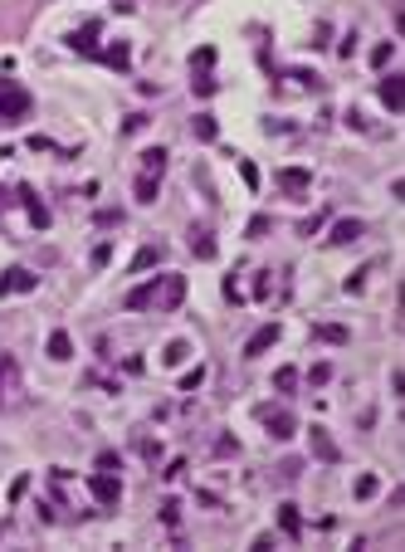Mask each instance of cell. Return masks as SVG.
Segmentation results:
<instances>
[{"instance_id":"35","label":"cell","mask_w":405,"mask_h":552,"mask_svg":"<svg viewBox=\"0 0 405 552\" xmlns=\"http://www.w3.org/2000/svg\"><path fill=\"white\" fill-rule=\"evenodd\" d=\"M93 220H98V225H103V230H107V225H123V210H98Z\"/></svg>"},{"instance_id":"12","label":"cell","mask_w":405,"mask_h":552,"mask_svg":"<svg viewBox=\"0 0 405 552\" xmlns=\"http://www.w3.org/2000/svg\"><path fill=\"white\" fill-rule=\"evenodd\" d=\"M98 30H103V25H98V20H88L83 30H74V34H69V49H79V54H98Z\"/></svg>"},{"instance_id":"36","label":"cell","mask_w":405,"mask_h":552,"mask_svg":"<svg viewBox=\"0 0 405 552\" xmlns=\"http://www.w3.org/2000/svg\"><path fill=\"white\" fill-rule=\"evenodd\" d=\"M137 450H142V455H147V460H152V464H156V460H161V445H156V440H137Z\"/></svg>"},{"instance_id":"21","label":"cell","mask_w":405,"mask_h":552,"mask_svg":"<svg viewBox=\"0 0 405 552\" xmlns=\"http://www.w3.org/2000/svg\"><path fill=\"white\" fill-rule=\"evenodd\" d=\"M278 528H283L288 538H298V533H303V523H298V509H293V504H278Z\"/></svg>"},{"instance_id":"43","label":"cell","mask_w":405,"mask_h":552,"mask_svg":"<svg viewBox=\"0 0 405 552\" xmlns=\"http://www.w3.org/2000/svg\"><path fill=\"white\" fill-rule=\"evenodd\" d=\"M0 201H6V205H10V201H15V196H10V191H6V186H0Z\"/></svg>"},{"instance_id":"26","label":"cell","mask_w":405,"mask_h":552,"mask_svg":"<svg viewBox=\"0 0 405 552\" xmlns=\"http://www.w3.org/2000/svg\"><path fill=\"white\" fill-rule=\"evenodd\" d=\"M235 161H240V176H245V186H249V191H259V167H254L249 156H235Z\"/></svg>"},{"instance_id":"10","label":"cell","mask_w":405,"mask_h":552,"mask_svg":"<svg viewBox=\"0 0 405 552\" xmlns=\"http://www.w3.org/2000/svg\"><path fill=\"white\" fill-rule=\"evenodd\" d=\"M15 386H20V367L10 352H0V401H10L15 396Z\"/></svg>"},{"instance_id":"19","label":"cell","mask_w":405,"mask_h":552,"mask_svg":"<svg viewBox=\"0 0 405 552\" xmlns=\"http://www.w3.org/2000/svg\"><path fill=\"white\" fill-rule=\"evenodd\" d=\"M156 264H161V249H156V245H142V249L132 254L127 274H142V269H156Z\"/></svg>"},{"instance_id":"1","label":"cell","mask_w":405,"mask_h":552,"mask_svg":"<svg viewBox=\"0 0 405 552\" xmlns=\"http://www.w3.org/2000/svg\"><path fill=\"white\" fill-rule=\"evenodd\" d=\"M181 298H186V279H181V274H156L152 284H142V289H132V294L123 298V308H127V313H142V308L176 313Z\"/></svg>"},{"instance_id":"15","label":"cell","mask_w":405,"mask_h":552,"mask_svg":"<svg viewBox=\"0 0 405 552\" xmlns=\"http://www.w3.org/2000/svg\"><path fill=\"white\" fill-rule=\"evenodd\" d=\"M49 357L54 362H69L74 357V338L64 333V327H54V333H49Z\"/></svg>"},{"instance_id":"39","label":"cell","mask_w":405,"mask_h":552,"mask_svg":"<svg viewBox=\"0 0 405 552\" xmlns=\"http://www.w3.org/2000/svg\"><path fill=\"white\" fill-rule=\"evenodd\" d=\"M161 518H166V523H176V518H181V504H176V499H166V504H161Z\"/></svg>"},{"instance_id":"8","label":"cell","mask_w":405,"mask_h":552,"mask_svg":"<svg viewBox=\"0 0 405 552\" xmlns=\"http://www.w3.org/2000/svg\"><path fill=\"white\" fill-rule=\"evenodd\" d=\"M278 338H283V327H278V323H264V327H259V333H249V338H245V347H240V357H259V352H269V347H273Z\"/></svg>"},{"instance_id":"7","label":"cell","mask_w":405,"mask_h":552,"mask_svg":"<svg viewBox=\"0 0 405 552\" xmlns=\"http://www.w3.org/2000/svg\"><path fill=\"white\" fill-rule=\"evenodd\" d=\"M259 420L269 425V435H273V440H293V435H298V420H293V416H288V411H273V406H259Z\"/></svg>"},{"instance_id":"2","label":"cell","mask_w":405,"mask_h":552,"mask_svg":"<svg viewBox=\"0 0 405 552\" xmlns=\"http://www.w3.org/2000/svg\"><path fill=\"white\" fill-rule=\"evenodd\" d=\"M30 108H34V98H30V88H25V83L0 79V127L25 123V118H30Z\"/></svg>"},{"instance_id":"30","label":"cell","mask_w":405,"mask_h":552,"mask_svg":"<svg viewBox=\"0 0 405 552\" xmlns=\"http://www.w3.org/2000/svg\"><path fill=\"white\" fill-rule=\"evenodd\" d=\"M327 39H332V25H327V20H318V30H313V39H308V44H313V49H327Z\"/></svg>"},{"instance_id":"20","label":"cell","mask_w":405,"mask_h":552,"mask_svg":"<svg viewBox=\"0 0 405 552\" xmlns=\"http://www.w3.org/2000/svg\"><path fill=\"white\" fill-rule=\"evenodd\" d=\"M186 357H191V343H186V338H176V343L161 347V367H181Z\"/></svg>"},{"instance_id":"25","label":"cell","mask_w":405,"mask_h":552,"mask_svg":"<svg viewBox=\"0 0 405 552\" xmlns=\"http://www.w3.org/2000/svg\"><path fill=\"white\" fill-rule=\"evenodd\" d=\"M391 54H395V44H391V39H381V44L371 49V69H386V64H391Z\"/></svg>"},{"instance_id":"17","label":"cell","mask_w":405,"mask_h":552,"mask_svg":"<svg viewBox=\"0 0 405 552\" xmlns=\"http://www.w3.org/2000/svg\"><path fill=\"white\" fill-rule=\"evenodd\" d=\"M103 64H107V69H118V74H127V69H132V49H127V44L103 49Z\"/></svg>"},{"instance_id":"13","label":"cell","mask_w":405,"mask_h":552,"mask_svg":"<svg viewBox=\"0 0 405 552\" xmlns=\"http://www.w3.org/2000/svg\"><path fill=\"white\" fill-rule=\"evenodd\" d=\"M362 235H366L362 220H337L332 235H327V245H352V240H362Z\"/></svg>"},{"instance_id":"34","label":"cell","mask_w":405,"mask_h":552,"mask_svg":"<svg viewBox=\"0 0 405 552\" xmlns=\"http://www.w3.org/2000/svg\"><path fill=\"white\" fill-rule=\"evenodd\" d=\"M191 64H196V69H210V64H215V49H210V44L196 49V54H191Z\"/></svg>"},{"instance_id":"18","label":"cell","mask_w":405,"mask_h":552,"mask_svg":"<svg viewBox=\"0 0 405 552\" xmlns=\"http://www.w3.org/2000/svg\"><path fill=\"white\" fill-rule=\"evenodd\" d=\"M191 254H196V259H215V235L196 225V230H191Z\"/></svg>"},{"instance_id":"32","label":"cell","mask_w":405,"mask_h":552,"mask_svg":"<svg viewBox=\"0 0 405 552\" xmlns=\"http://www.w3.org/2000/svg\"><path fill=\"white\" fill-rule=\"evenodd\" d=\"M205 381V367H191L186 376H181V391H196V386Z\"/></svg>"},{"instance_id":"38","label":"cell","mask_w":405,"mask_h":552,"mask_svg":"<svg viewBox=\"0 0 405 552\" xmlns=\"http://www.w3.org/2000/svg\"><path fill=\"white\" fill-rule=\"evenodd\" d=\"M107 259H112V245H98L93 249V269H107Z\"/></svg>"},{"instance_id":"23","label":"cell","mask_w":405,"mask_h":552,"mask_svg":"<svg viewBox=\"0 0 405 552\" xmlns=\"http://www.w3.org/2000/svg\"><path fill=\"white\" fill-rule=\"evenodd\" d=\"M191 127H196V137H200V142H215V137H220V123H215L210 113H200V118H196Z\"/></svg>"},{"instance_id":"37","label":"cell","mask_w":405,"mask_h":552,"mask_svg":"<svg viewBox=\"0 0 405 552\" xmlns=\"http://www.w3.org/2000/svg\"><path fill=\"white\" fill-rule=\"evenodd\" d=\"M147 127V113H132V118H123V132H142Z\"/></svg>"},{"instance_id":"41","label":"cell","mask_w":405,"mask_h":552,"mask_svg":"<svg viewBox=\"0 0 405 552\" xmlns=\"http://www.w3.org/2000/svg\"><path fill=\"white\" fill-rule=\"evenodd\" d=\"M254 294H259V298H269V294H273V274H259V284H254Z\"/></svg>"},{"instance_id":"44","label":"cell","mask_w":405,"mask_h":552,"mask_svg":"<svg viewBox=\"0 0 405 552\" xmlns=\"http://www.w3.org/2000/svg\"><path fill=\"white\" fill-rule=\"evenodd\" d=\"M6 156H15V152H10V147H0V161H6Z\"/></svg>"},{"instance_id":"31","label":"cell","mask_w":405,"mask_h":552,"mask_svg":"<svg viewBox=\"0 0 405 552\" xmlns=\"http://www.w3.org/2000/svg\"><path fill=\"white\" fill-rule=\"evenodd\" d=\"M191 88H196V98H210V93H215V79L196 69V83H191Z\"/></svg>"},{"instance_id":"9","label":"cell","mask_w":405,"mask_h":552,"mask_svg":"<svg viewBox=\"0 0 405 552\" xmlns=\"http://www.w3.org/2000/svg\"><path fill=\"white\" fill-rule=\"evenodd\" d=\"M15 201H25V210H30V225H34V230H49V205H44V201H39L30 186H20V191H15Z\"/></svg>"},{"instance_id":"33","label":"cell","mask_w":405,"mask_h":552,"mask_svg":"<svg viewBox=\"0 0 405 552\" xmlns=\"http://www.w3.org/2000/svg\"><path fill=\"white\" fill-rule=\"evenodd\" d=\"M308 381H313V386H327V381H332V367H327V362H318V367L308 371Z\"/></svg>"},{"instance_id":"42","label":"cell","mask_w":405,"mask_h":552,"mask_svg":"<svg viewBox=\"0 0 405 552\" xmlns=\"http://www.w3.org/2000/svg\"><path fill=\"white\" fill-rule=\"evenodd\" d=\"M337 54H342V59H352V54H357V34H346V39L337 44Z\"/></svg>"},{"instance_id":"4","label":"cell","mask_w":405,"mask_h":552,"mask_svg":"<svg viewBox=\"0 0 405 552\" xmlns=\"http://www.w3.org/2000/svg\"><path fill=\"white\" fill-rule=\"evenodd\" d=\"M34 289H39V274L25 269V264H15V269L0 274V298H10V294H34Z\"/></svg>"},{"instance_id":"22","label":"cell","mask_w":405,"mask_h":552,"mask_svg":"<svg viewBox=\"0 0 405 552\" xmlns=\"http://www.w3.org/2000/svg\"><path fill=\"white\" fill-rule=\"evenodd\" d=\"M293 386H298V367H278V371H273V391H283V396H288Z\"/></svg>"},{"instance_id":"24","label":"cell","mask_w":405,"mask_h":552,"mask_svg":"<svg viewBox=\"0 0 405 552\" xmlns=\"http://www.w3.org/2000/svg\"><path fill=\"white\" fill-rule=\"evenodd\" d=\"M132 196H137L142 205H152V201H156V176H137V186H132Z\"/></svg>"},{"instance_id":"27","label":"cell","mask_w":405,"mask_h":552,"mask_svg":"<svg viewBox=\"0 0 405 552\" xmlns=\"http://www.w3.org/2000/svg\"><path fill=\"white\" fill-rule=\"evenodd\" d=\"M269 230H273V220H269V215H254V220H249V230H245V235H249V240H264V235H269Z\"/></svg>"},{"instance_id":"28","label":"cell","mask_w":405,"mask_h":552,"mask_svg":"<svg viewBox=\"0 0 405 552\" xmlns=\"http://www.w3.org/2000/svg\"><path fill=\"white\" fill-rule=\"evenodd\" d=\"M98 469L118 474V469H123V455H118V450H103V455H98Z\"/></svg>"},{"instance_id":"16","label":"cell","mask_w":405,"mask_h":552,"mask_svg":"<svg viewBox=\"0 0 405 552\" xmlns=\"http://www.w3.org/2000/svg\"><path fill=\"white\" fill-rule=\"evenodd\" d=\"M166 156H171L166 147H147L142 152V176H161L166 172Z\"/></svg>"},{"instance_id":"6","label":"cell","mask_w":405,"mask_h":552,"mask_svg":"<svg viewBox=\"0 0 405 552\" xmlns=\"http://www.w3.org/2000/svg\"><path fill=\"white\" fill-rule=\"evenodd\" d=\"M376 93H381V108H386V113L400 118V108H405V74H381Z\"/></svg>"},{"instance_id":"40","label":"cell","mask_w":405,"mask_h":552,"mask_svg":"<svg viewBox=\"0 0 405 552\" xmlns=\"http://www.w3.org/2000/svg\"><path fill=\"white\" fill-rule=\"evenodd\" d=\"M278 474H283V479H298V474H303V464H298V460H283V464H278Z\"/></svg>"},{"instance_id":"3","label":"cell","mask_w":405,"mask_h":552,"mask_svg":"<svg viewBox=\"0 0 405 552\" xmlns=\"http://www.w3.org/2000/svg\"><path fill=\"white\" fill-rule=\"evenodd\" d=\"M88 493H93L103 509H112V504H123V479L107 474V469H93V474H88Z\"/></svg>"},{"instance_id":"29","label":"cell","mask_w":405,"mask_h":552,"mask_svg":"<svg viewBox=\"0 0 405 552\" xmlns=\"http://www.w3.org/2000/svg\"><path fill=\"white\" fill-rule=\"evenodd\" d=\"M352 493H357V499H371V493H376V474H362V479L352 484Z\"/></svg>"},{"instance_id":"11","label":"cell","mask_w":405,"mask_h":552,"mask_svg":"<svg viewBox=\"0 0 405 552\" xmlns=\"http://www.w3.org/2000/svg\"><path fill=\"white\" fill-rule=\"evenodd\" d=\"M308 440H313V455H318L322 464H337V460H342V450L332 445V435H327L322 425H313V435H308Z\"/></svg>"},{"instance_id":"14","label":"cell","mask_w":405,"mask_h":552,"mask_svg":"<svg viewBox=\"0 0 405 552\" xmlns=\"http://www.w3.org/2000/svg\"><path fill=\"white\" fill-rule=\"evenodd\" d=\"M313 338H318V343H332V347H346V343H352V333H346L342 323H318Z\"/></svg>"},{"instance_id":"5","label":"cell","mask_w":405,"mask_h":552,"mask_svg":"<svg viewBox=\"0 0 405 552\" xmlns=\"http://www.w3.org/2000/svg\"><path fill=\"white\" fill-rule=\"evenodd\" d=\"M278 191H283L288 201H303V196L313 191V172H308V167H283V172H278Z\"/></svg>"}]
</instances>
